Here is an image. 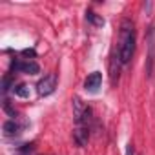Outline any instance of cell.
<instances>
[{
  "label": "cell",
  "instance_id": "cell-6",
  "mask_svg": "<svg viewBox=\"0 0 155 155\" xmlns=\"http://www.w3.org/2000/svg\"><path fill=\"white\" fill-rule=\"evenodd\" d=\"M101 84H102V73L101 71H93L91 75H88V79L84 81V90L88 93H97Z\"/></svg>",
  "mask_w": 155,
  "mask_h": 155
},
{
  "label": "cell",
  "instance_id": "cell-5",
  "mask_svg": "<svg viewBox=\"0 0 155 155\" xmlns=\"http://www.w3.org/2000/svg\"><path fill=\"white\" fill-rule=\"evenodd\" d=\"M11 68L24 75H38L40 73V66L35 60H13Z\"/></svg>",
  "mask_w": 155,
  "mask_h": 155
},
{
  "label": "cell",
  "instance_id": "cell-1",
  "mask_svg": "<svg viewBox=\"0 0 155 155\" xmlns=\"http://www.w3.org/2000/svg\"><path fill=\"white\" fill-rule=\"evenodd\" d=\"M135 51V24L130 18H124L120 22V35H119V58L122 64H128Z\"/></svg>",
  "mask_w": 155,
  "mask_h": 155
},
{
  "label": "cell",
  "instance_id": "cell-9",
  "mask_svg": "<svg viewBox=\"0 0 155 155\" xmlns=\"http://www.w3.org/2000/svg\"><path fill=\"white\" fill-rule=\"evenodd\" d=\"M86 20H88L93 28H102V26L106 24V20H104L101 15H97L95 11H91V9H88V11H86Z\"/></svg>",
  "mask_w": 155,
  "mask_h": 155
},
{
  "label": "cell",
  "instance_id": "cell-14",
  "mask_svg": "<svg viewBox=\"0 0 155 155\" xmlns=\"http://www.w3.org/2000/svg\"><path fill=\"white\" fill-rule=\"evenodd\" d=\"M22 55H26V57H37L35 49H24V51H22Z\"/></svg>",
  "mask_w": 155,
  "mask_h": 155
},
{
  "label": "cell",
  "instance_id": "cell-8",
  "mask_svg": "<svg viewBox=\"0 0 155 155\" xmlns=\"http://www.w3.org/2000/svg\"><path fill=\"white\" fill-rule=\"evenodd\" d=\"M2 130H4V135L6 137H17V135H20L22 126L17 122V119H11V120H6L2 124Z\"/></svg>",
  "mask_w": 155,
  "mask_h": 155
},
{
  "label": "cell",
  "instance_id": "cell-7",
  "mask_svg": "<svg viewBox=\"0 0 155 155\" xmlns=\"http://www.w3.org/2000/svg\"><path fill=\"white\" fill-rule=\"evenodd\" d=\"M73 140L77 142V146L84 148L90 140V126H77L73 130Z\"/></svg>",
  "mask_w": 155,
  "mask_h": 155
},
{
  "label": "cell",
  "instance_id": "cell-3",
  "mask_svg": "<svg viewBox=\"0 0 155 155\" xmlns=\"http://www.w3.org/2000/svg\"><path fill=\"white\" fill-rule=\"evenodd\" d=\"M153 64H155V28L151 26L148 31V57H146V75H153Z\"/></svg>",
  "mask_w": 155,
  "mask_h": 155
},
{
  "label": "cell",
  "instance_id": "cell-13",
  "mask_svg": "<svg viewBox=\"0 0 155 155\" xmlns=\"http://www.w3.org/2000/svg\"><path fill=\"white\" fill-rule=\"evenodd\" d=\"M126 155H135V146H133V142H128V146H126Z\"/></svg>",
  "mask_w": 155,
  "mask_h": 155
},
{
  "label": "cell",
  "instance_id": "cell-4",
  "mask_svg": "<svg viewBox=\"0 0 155 155\" xmlns=\"http://www.w3.org/2000/svg\"><path fill=\"white\" fill-rule=\"evenodd\" d=\"M55 88H57V75L49 73V75L44 77V79L38 81L37 93H38V97H48V95H51L55 91Z\"/></svg>",
  "mask_w": 155,
  "mask_h": 155
},
{
  "label": "cell",
  "instance_id": "cell-12",
  "mask_svg": "<svg viewBox=\"0 0 155 155\" xmlns=\"http://www.w3.org/2000/svg\"><path fill=\"white\" fill-rule=\"evenodd\" d=\"M9 88H15V84L11 82V77H9V75H6L4 79H2V91L6 93V91H9Z\"/></svg>",
  "mask_w": 155,
  "mask_h": 155
},
{
  "label": "cell",
  "instance_id": "cell-10",
  "mask_svg": "<svg viewBox=\"0 0 155 155\" xmlns=\"http://www.w3.org/2000/svg\"><path fill=\"white\" fill-rule=\"evenodd\" d=\"M120 58H119V53L113 55V60H111V84H115L119 81V73H120Z\"/></svg>",
  "mask_w": 155,
  "mask_h": 155
},
{
  "label": "cell",
  "instance_id": "cell-2",
  "mask_svg": "<svg viewBox=\"0 0 155 155\" xmlns=\"http://www.w3.org/2000/svg\"><path fill=\"white\" fill-rule=\"evenodd\" d=\"M73 117H75V122L77 126H90V120H91V110L79 99L75 97L73 99Z\"/></svg>",
  "mask_w": 155,
  "mask_h": 155
},
{
  "label": "cell",
  "instance_id": "cell-11",
  "mask_svg": "<svg viewBox=\"0 0 155 155\" xmlns=\"http://www.w3.org/2000/svg\"><path fill=\"white\" fill-rule=\"evenodd\" d=\"M13 93H15L17 97H20V99H29L31 90H29L28 84H17V86L13 88Z\"/></svg>",
  "mask_w": 155,
  "mask_h": 155
}]
</instances>
